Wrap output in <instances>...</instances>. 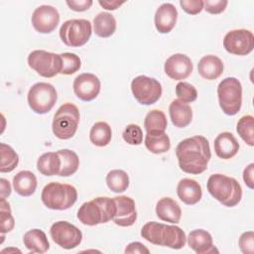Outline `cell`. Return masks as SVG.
<instances>
[{"label": "cell", "mask_w": 254, "mask_h": 254, "mask_svg": "<svg viewBox=\"0 0 254 254\" xmlns=\"http://www.w3.org/2000/svg\"><path fill=\"white\" fill-rule=\"evenodd\" d=\"M125 3V1H118V0H99L98 1V4L103 7L104 9L106 10H109V11H113V10H116L117 8H119L121 5H123Z\"/></svg>", "instance_id": "cell-46"}, {"label": "cell", "mask_w": 254, "mask_h": 254, "mask_svg": "<svg viewBox=\"0 0 254 254\" xmlns=\"http://www.w3.org/2000/svg\"><path fill=\"white\" fill-rule=\"evenodd\" d=\"M0 184H1V197L6 198L11 194V185L9 181H7L4 178L0 179Z\"/></svg>", "instance_id": "cell-47"}, {"label": "cell", "mask_w": 254, "mask_h": 254, "mask_svg": "<svg viewBox=\"0 0 254 254\" xmlns=\"http://www.w3.org/2000/svg\"><path fill=\"white\" fill-rule=\"evenodd\" d=\"M28 64L38 74L46 78H51L61 73L63 66L61 55L45 50L31 52L28 56Z\"/></svg>", "instance_id": "cell-10"}, {"label": "cell", "mask_w": 254, "mask_h": 254, "mask_svg": "<svg viewBox=\"0 0 254 254\" xmlns=\"http://www.w3.org/2000/svg\"><path fill=\"white\" fill-rule=\"evenodd\" d=\"M123 140L129 145L138 146L143 142L142 128L137 124H129L122 133Z\"/></svg>", "instance_id": "cell-39"}, {"label": "cell", "mask_w": 254, "mask_h": 254, "mask_svg": "<svg viewBox=\"0 0 254 254\" xmlns=\"http://www.w3.org/2000/svg\"><path fill=\"white\" fill-rule=\"evenodd\" d=\"M169 114L173 125L178 128L187 127L192 120L191 107L179 99H175L171 102L169 106Z\"/></svg>", "instance_id": "cell-24"}, {"label": "cell", "mask_w": 254, "mask_h": 254, "mask_svg": "<svg viewBox=\"0 0 254 254\" xmlns=\"http://www.w3.org/2000/svg\"><path fill=\"white\" fill-rule=\"evenodd\" d=\"M192 63L185 54H174L169 57L164 64L166 74L174 80H183L192 72Z\"/></svg>", "instance_id": "cell-16"}, {"label": "cell", "mask_w": 254, "mask_h": 254, "mask_svg": "<svg viewBox=\"0 0 254 254\" xmlns=\"http://www.w3.org/2000/svg\"><path fill=\"white\" fill-rule=\"evenodd\" d=\"M106 185L113 192H123L129 187V176L128 174L120 169H114L108 172L106 175Z\"/></svg>", "instance_id": "cell-32"}, {"label": "cell", "mask_w": 254, "mask_h": 254, "mask_svg": "<svg viewBox=\"0 0 254 254\" xmlns=\"http://www.w3.org/2000/svg\"><path fill=\"white\" fill-rule=\"evenodd\" d=\"M210 195L227 207L237 205L242 198V188L240 184L231 177L222 174L211 175L206 183Z\"/></svg>", "instance_id": "cell-3"}, {"label": "cell", "mask_w": 254, "mask_h": 254, "mask_svg": "<svg viewBox=\"0 0 254 254\" xmlns=\"http://www.w3.org/2000/svg\"><path fill=\"white\" fill-rule=\"evenodd\" d=\"M0 154H1V173L12 172L19 164V156L16 151L5 143H0Z\"/></svg>", "instance_id": "cell-34"}, {"label": "cell", "mask_w": 254, "mask_h": 254, "mask_svg": "<svg viewBox=\"0 0 254 254\" xmlns=\"http://www.w3.org/2000/svg\"><path fill=\"white\" fill-rule=\"evenodd\" d=\"M93 31L100 38H109L116 31V20L108 12H100L93 19Z\"/></svg>", "instance_id": "cell-27"}, {"label": "cell", "mask_w": 254, "mask_h": 254, "mask_svg": "<svg viewBox=\"0 0 254 254\" xmlns=\"http://www.w3.org/2000/svg\"><path fill=\"white\" fill-rule=\"evenodd\" d=\"M188 244L197 254H209L218 252L213 245L211 234L204 229H194L187 237Z\"/></svg>", "instance_id": "cell-19"}, {"label": "cell", "mask_w": 254, "mask_h": 254, "mask_svg": "<svg viewBox=\"0 0 254 254\" xmlns=\"http://www.w3.org/2000/svg\"><path fill=\"white\" fill-rule=\"evenodd\" d=\"M25 247L32 253H45L50 248L46 233L38 228L28 230L23 237Z\"/></svg>", "instance_id": "cell-25"}, {"label": "cell", "mask_w": 254, "mask_h": 254, "mask_svg": "<svg viewBox=\"0 0 254 254\" xmlns=\"http://www.w3.org/2000/svg\"><path fill=\"white\" fill-rule=\"evenodd\" d=\"M125 253H141V254H149L150 250L141 242L135 241L129 243L125 248Z\"/></svg>", "instance_id": "cell-45"}, {"label": "cell", "mask_w": 254, "mask_h": 254, "mask_svg": "<svg viewBox=\"0 0 254 254\" xmlns=\"http://www.w3.org/2000/svg\"><path fill=\"white\" fill-rule=\"evenodd\" d=\"M61 157V170L59 176L69 177L73 175L79 167V158L77 154L68 149H62L58 151Z\"/></svg>", "instance_id": "cell-31"}, {"label": "cell", "mask_w": 254, "mask_h": 254, "mask_svg": "<svg viewBox=\"0 0 254 254\" xmlns=\"http://www.w3.org/2000/svg\"><path fill=\"white\" fill-rule=\"evenodd\" d=\"M228 4L227 0H206L203 4V9L209 14L222 13Z\"/></svg>", "instance_id": "cell-42"}, {"label": "cell", "mask_w": 254, "mask_h": 254, "mask_svg": "<svg viewBox=\"0 0 254 254\" xmlns=\"http://www.w3.org/2000/svg\"><path fill=\"white\" fill-rule=\"evenodd\" d=\"M0 222L1 234L10 232L15 226V220L11 212V207L6 198L0 199Z\"/></svg>", "instance_id": "cell-36"}, {"label": "cell", "mask_w": 254, "mask_h": 254, "mask_svg": "<svg viewBox=\"0 0 254 254\" xmlns=\"http://www.w3.org/2000/svg\"><path fill=\"white\" fill-rule=\"evenodd\" d=\"M62 57V70L61 74L70 75L76 72L81 66V61L76 54L73 53H63L61 54Z\"/></svg>", "instance_id": "cell-37"}, {"label": "cell", "mask_w": 254, "mask_h": 254, "mask_svg": "<svg viewBox=\"0 0 254 254\" xmlns=\"http://www.w3.org/2000/svg\"><path fill=\"white\" fill-rule=\"evenodd\" d=\"M131 90L134 98L142 105L156 103L162 95L161 83L153 77L138 75L131 81Z\"/></svg>", "instance_id": "cell-11"}, {"label": "cell", "mask_w": 254, "mask_h": 254, "mask_svg": "<svg viewBox=\"0 0 254 254\" xmlns=\"http://www.w3.org/2000/svg\"><path fill=\"white\" fill-rule=\"evenodd\" d=\"M180 169L190 175H199L207 169L211 158L208 140L201 135H195L181 141L176 148Z\"/></svg>", "instance_id": "cell-1"}, {"label": "cell", "mask_w": 254, "mask_h": 254, "mask_svg": "<svg viewBox=\"0 0 254 254\" xmlns=\"http://www.w3.org/2000/svg\"><path fill=\"white\" fill-rule=\"evenodd\" d=\"M42 202L53 210H65L77 199L76 189L68 184L52 182L46 185L41 193Z\"/></svg>", "instance_id": "cell-5"}, {"label": "cell", "mask_w": 254, "mask_h": 254, "mask_svg": "<svg viewBox=\"0 0 254 254\" xmlns=\"http://www.w3.org/2000/svg\"><path fill=\"white\" fill-rule=\"evenodd\" d=\"M204 1L202 0H181L180 5L182 9L190 14V15H196L200 13L203 9Z\"/></svg>", "instance_id": "cell-41"}, {"label": "cell", "mask_w": 254, "mask_h": 254, "mask_svg": "<svg viewBox=\"0 0 254 254\" xmlns=\"http://www.w3.org/2000/svg\"><path fill=\"white\" fill-rule=\"evenodd\" d=\"M58 99L56 87L48 82H37L30 87L27 95L29 107L37 114L52 110Z\"/></svg>", "instance_id": "cell-8"}, {"label": "cell", "mask_w": 254, "mask_h": 254, "mask_svg": "<svg viewBox=\"0 0 254 254\" xmlns=\"http://www.w3.org/2000/svg\"><path fill=\"white\" fill-rule=\"evenodd\" d=\"M141 236L154 245L176 250L182 249L187 242L186 233L181 227L157 221H149L144 224L141 229Z\"/></svg>", "instance_id": "cell-2"}, {"label": "cell", "mask_w": 254, "mask_h": 254, "mask_svg": "<svg viewBox=\"0 0 254 254\" xmlns=\"http://www.w3.org/2000/svg\"><path fill=\"white\" fill-rule=\"evenodd\" d=\"M168 126V121L165 113L159 109L149 111L144 120V127L146 133L165 132Z\"/></svg>", "instance_id": "cell-33"}, {"label": "cell", "mask_w": 254, "mask_h": 254, "mask_svg": "<svg viewBox=\"0 0 254 254\" xmlns=\"http://www.w3.org/2000/svg\"><path fill=\"white\" fill-rule=\"evenodd\" d=\"M223 68L224 65L222 61L214 55L202 57L197 64V71L199 75L207 80L217 79L222 74Z\"/></svg>", "instance_id": "cell-23"}, {"label": "cell", "mask_w": 254, "mask_h": 254, "mask_svg": "<svg viewBox=\"0 0 254 254\" xmlns=\"http://www.w3.org/2000/svg\"><path fill=\"white\" fill-rule=\"evenodd\" d=\"M116 204V211L113 216V222L121 227L133 225L137 219L136 204L133 198L127 195L113 197Z\"/></svg>", "instance_id": "cell-17"}, {"label": "cell", "mask_w": 254, "mask_h": 254, "mask_svg": "<svg viewBox=\"0 0 254 254\" xmlns=\"http://www.w3.org/2000/svg\"><path fill=\"white\" fill-rule=\"evenodd\" d=\"M66 5L69 7L70 10L75 12H83L88 10L93 2L91 0H71L66 1Z\"/></svg>", "instance_id": "cell-43"}, {"label": "cell", "mask_w": 254, "mask_h": 254, "mask_svg": "<svg viewBox=\"0 0 254 254\" xmlns=\"http://www.w3.org/2000/svg\"><path fill=\"white\" fill-rule=\"evenodd\" d=\"M214 151L218 158L228 160L233 158L239 150V143L230 132H221L214 139Z\"/></svg>", "instance_id": "cell-21"}, {"label": "cell", "mask_w": 254, "mask_h": 254, "mask_svg": "<svg viewBox=\"0 0 254 254\" xmlns=\"http://www.w3.org/2000/svg\"><path fill=\"white\" fill-rule=\"evenodd\" d=\"M72 87L77 98L82 101H91L99 94L101 82L95 74L84 72L74 78Z\"/></svg>", "instance_id": "cell-15"}, {"label": "cell", "mask_w": 254, "mask_h": 254, "mask_svg": "<svg viewBox=\"0 0 254 254\" xmlns=\"http://www.w3.org/2000/svg\"><path fill=\"white\" fill-rule=\"evenodd\" d=\"M115 211L114 198L97 196L81 204L77 210V219L84 225L94 226L112 220Z\"/></svg>", "instance_id": "cell-4"}, {"label": "cell", "mask_w": 254, "mask_h": 254, "mask_svg": "<svg viewBox=\"0 0 254 254\" xmlns=\"http://www.w3.org/2000/svg\"><path fill=\"white\" fill-rule=\"evenodd\" d=\"M156 214L163 221L177 224L181 220L182 209L172 197H162L156 204Z\"/></svg>", "instance_id": "cell-22"}, {"label": "cell", "mask_w": 254, "mask_h": 254, "mask_svg": "<svg viewBox=\"0 0 254 254\" xmlns=\"http://www.w3.org/2000/svg\"><path fill=\"white\" fill-rule=\"evenodd\" d=\"M238 245L242 253L253 254L254 253V232L253 231L243 232L239 237Z\"/></svg>", "instance_id": "cell-40"}, {"label": "cell", "mask_w": 254, "mask_h": 254, "mask_svg": "<svg viewBox=\"0 0 254 254\" xmlns=\"http://www.w3.org/2000/svg\"><path fill=\"white\" fill-rule=\"evenodd\" d=\"M61 164L62 161L58 152H47L39 157L37 169L44 176H59Z\"/></svg>", "instance_id": "cell-28"}, {"label": "cell", "mask_w": 254, "mask_h": 254, "mask_svg": "<svg viewBox=\"0 0 254 254\" xmlns=\"http://www.w3.org/2000/svg\"><path fill=\"white\" fill-rule=\"evenodd\" d=\"M34 29L41 34L52 33L60 23L59 11L51 5H41L37 7L31 18Z\"/></svg>", "instance_id": "cell-14"}, {"label": "cell", "mask_w": 254, "mask_h": 254, "mask_svg": "<svg viewBox=\"0 0 254 254\" xmlns=\"http://www.w3.org/2000/svg\"><path fill=\"white\" fill-rule=\"evenodd\" d=\"M9 250H11V251H17V252L21 253V251H20L19 249H3V250H2V252H3V253H4V252H8Z\"/></svg>", "instance_id": "cell-48"}, {"label": "cell", "mask_w": 254, "mask_h": 254, "mask_svg": "<svg viewBox=\"0 0 254 254\" xmlns=\"http://www.w3.org/2000/svg\"><path fill=\"white\" fill-rule=\"evenodd\" d=\"M177 194L184 203L193 205L201 199V186L195 180L189 178L182 179L177 186Z\"/></svg>", "instance_id": "cell-20"}, {"label": "cell", "mask_w": 254, "mask_h": 254, "mask_svg": "<svg viewBox=\"0 0 254 254\" xmlns=\"http://www.w3.org/2000/svg\"><path fill=\"white\" fill-rule=\"evenodd\" d=\"M92 34V26L85 19H70L61 26L60 38L67 47L77 48L85 45Z\"/></svg>", "instance_id": "cell-9"}, {"label": "cell", "mask_w": 254, "mask_h": 254, "mask_svg": "<svg viewBox=\"0 0 254 254\" xmlns=\"http://www.w3.org/2000/svg\"><path fill=\"white\" fill-rule=\"evenodd\" d=\"M37 178L30 171H21L13 178V188L21 196L32 195L37 189Z\"/></svg>", "instance_id": "cell-26"}, {"label": "cell", "mask_w": 254, "mask_h": 254, "mask_svg": "<svg viewBox=\"0 0 254 254\" xmlns=\"http://www.w3.org/2000/svg\"><path fill=\"white\" fill-rule=\"evenodd\" d=\"M236 131L247 145L254 146V117L252 115L242 116L237 122Z\"/></svg>", "instance_id": "cell-35"}, {"label": "cell", "mask_w": 254, "mask_h": 254, "mask_svg": "<svg viewBox=\"0 0 254 254\" xmlns=\"http://www.w3.org/2000/svg\"><path fill=\"white\" fill-rule=\"evenodd\" d=\"M79 119L78 108L72 103H64L54 115L52 123L54 135L61 140L70 139L77 130Z\"/></svg>", "instance_id": "cell-6"}, {"label": "cell", "mask_w": 254, "mask_h": 254, "mask_svg": "<svg viewBox=\"0 0 254 254\" xmlns=\"http://www.w3.org/2000/svg\"><path fill=\"white\" fill-rule=\"evenodd\" d=\"M145 146L153 154H164L171 148V141L166 132L146 133Z\"/></svg>", "instance_id": "cell-29"}, {"label": "cell", "mask_w": 254, "mask_h": 254, "mask_svg": "<svg viewBox=\"0 0 254 254\" xmlns=\"http://www.w3.org/2000/svg\"><path fill=\"white\" fill-rule=\"evenodd\" d=\"M218 103L224 114L236 115L242 105V85L236 77H225L217 86Z\"/></svg>", "instance_id": "cell-7"}, {"label": "cell", "mask_w": 254, "mask_h": 254, "mask_svg": "<svg viewBox=\"0 0 254 254\" xmlns=\"http://www.w3.org/2000/svg\"><path fill=\"white\" fill-rule=\"evenodd\" d=\"M223 48L229 54L246 56L254 49L253 33L246 29L231 30L223 38Z\"/></svg>", "instance_id": "cell-13"}, {"label": "cell", "mask_w": 254, "mask_h": 254, "mask_svg": "<svg viewBox=\"0 0 254 254\" xmlns=\"http://www.w3.org/2000/svg\"><path fill=\"white\" fill-rule=\"evenodd\" d=\"M176 95L178 99L185 103H190L196 100L197 98V90L196 88L187 82V81H180L176 85Z\"/></svg>", "instance_id": "cell-38"}, {"label": "cell", "mask_w": 254, "mask_h": 254, "mask_svg": "<svg viewBox=\"0 0 254 254\" xmlns=\"http://www.w3.org/2000/svg\"><path fill=\"white\" fill-rule=\"evenodd\" d=\"M178 11L172 3H163L156 10L154 23L157 31L161 34L170 33L176 26Z\"/></svg>", "instance_id": "cell-18"}, {"label": "cell", "mask_w": 254, "mask_h": 254, "mask_svg": "<svg viewBox=\"0 0 254 254\" xmlns=\"http://www.w3.org/2000/svg\"><path fill=\"white\" fill-rule=\"evenodd\" d=\"M243 181L249 189L254 188V164L250 163L243 171Z\"/></svg>", "instance_id": "cell-44"}, {"label": "cell", "mask_w": 254, "mask_h": 254, "mask_svg": "<svg viewBox=\"0 0 254 254\" xmlns=\"http://www.w3.org/2000/svg\"><path fill=\"white\" fill-rule=\"evenodd\" d=\"M112 138V130L108 123L98 121L94 123L89 131L90 142L97 147L107 146Z\"/></svg>", "instance_id": "cell-30"}, {"label": "cell", "mask_w": 254, "mask_h": 254, "mask_svg": "<svg viewBox=\"0 0 254 254\" xmlns=\"http://www.w3.org/2000/svg\"><path fill=\"white\" fill-rule=\"evenodd\" d=\"M50 234L56 244L66 250L77 247L82 240V233L79 228L64 220L53 223Z\"/></svg>", "instance_id": "cell-12"}]
</instances>
